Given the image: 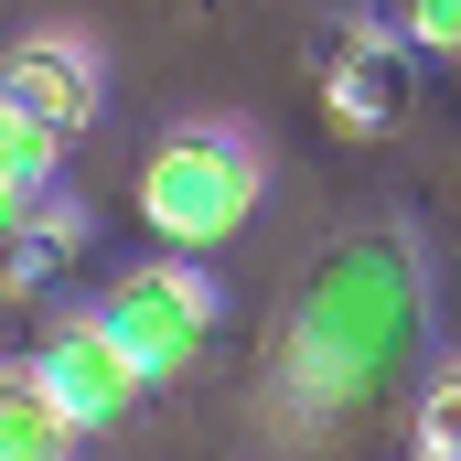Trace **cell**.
<instances>
[{
  "label": "cell",
  "mask_w": 461,
  "mask_h": 461,
  "mask_svg": "<svg viewBox=\"0 0 461 461\" xmlns=\"http://www.w3.org/2000/svg\"><path fill=\"white\" fill-rule=\"evenodd\" d=\"M429 344V268L408 236H344L312 258L301 301H290V344L279 386L301 419H365L386 408V386Z\"/></svg>",
  "instance_id": "6da1fadb"
},
{
  "label": "cell",
  "mask_w": 461,
  "mask_h": 461,
  "mask_svg": "<svg viewBox=\"0 0 461 461\" xmlns=\"http://www.w3.org/2000/svg\"><path fill=\"white\" fill-rule=\"evenodd\" d=\"M247 204H258V150H247L236 129H172V140L140 161V215H150V236H161L172 258L226 247V236L247 226Z\"/></svg>",
  "instance_id": "7a4b0ae2"
},
{
  "label": "cell",
  "mask_w": 461,
  "mask_h": 461,
  "mask_svg": "<svg viewBox=\"0 0 461 461\" xmlns=\"http://www.w3.org/2000/svg\"><path fill=\"white\" fill-rule=\"evenodd\" d=\"M97 333L129 354L140 386H172V375H194L204 344H215V279L183 268V258H150V268H129L108 301H97Z\"/></svg>",
  "instance_id": "3957f363"
},
{
  "label": "cell",
  "mask_w": 461,
  "mask_h": 461,
  "mask_svg": "<svg viewBox=\"0 0 461 461\" xmlns=\"http://www.w3.org/2000/svg\"><path fill=\"white\" fill-rule=\"evenodd\" d=\"M32 386L54 397V419L76 429V440H108V429H129L140 419V375H129V354L97 333V312H65L43 344H32Z\"/></svg>",
  "instance_id": "277c9868"
},
{
  "label": "cell",
  "mask_w": 461,
  "mask_h": 461,
  "mask_svg": "<svg viewBox=\"0 0 461 461\" xmlns=\"http://www.w3.org/2000/svg\"><path fill=\"white\" fill-rule=\"evenodd\" d=\"M322 97H333V118H344L354 140H386L397 118L419 108V54L397 32H354L344 54H333V76H322Z\"/></svg>",
  "instance_id": "5b68a950"
},
{
  "label": "cell",
  "mask_w": 461,
  "mask_h": 461,
  "mask_svg": "<svg viewBox=\"0 0 461 461\" xmlns=\"http://www.w3.org/2000/svg\"><path fill=\"white\" fill-rule=\"evenodd\" d=\"M0 108H22V118H43V129L76 140L97 118V65L76 43H11L0 54Z\"/></svg>",
  "instance_id": "8992f818"
},
{
  "label": "cell",
  "mask_w": 461,
  "mask_h": 461,
  "mask_svg": "<svg viewBox=\"0 0 461 461\" xmlns=\"http://www.w3.org/2000/svg\"><path fill=\"white\" fill-rule=\"evenodd\" d=\"M76 247H86V226H65V215H22V226L0 236V301H43V290L65 279Z\"/></svg>",
  "instance_id": "52a82bcc"
},
{
  "label": "cell",
  "mask_w": 461,
  "mask_h": 461,
  "mask_svg": "<svg viewBox=\"0 0 461 461\" xmlns=\"http://www.w3.org/2000/svg\"><path fill=\"white\" fill-rule=\"evenodd\" d=\"M0 461H76V429L32 386V365H0Z\"/></svg>",
  "instance_id": "ba28073f"
},
{
  "label": "cell",
  "mask_w": 461,
  "mask_h": 461,
  "mask_svg": "<svg viewBox=\"0 0 461 461\" xmlns=\"http://www.w3.org/2000/svg\"><path fill=\"white\" fill-rule=\"evenodd\" d=\"M397 43L429 65H461V0H397Z\"/></svg>",
  "instance_id": "9c48e42d"
},
{
  "label": "cell",
  "mask_w": 461,
  "mask_h": 461,
  "mask_svg": "<svg viewBox=\"0 0 461 461\" xmlns=\"http://www.w3.org/2000/svg\"><path fill=\"white\" fill-rule=\"evenodd\" d=\"M419 461H461V375H440L419 397Z\"/></svg>",
  "instance_id": "30bf717a"
},
{
  "label": "cell",
  "mask_w": 461,
  "mask_h": 461,
  "mask_svg": "<svg viewBox=\"0 0 461 461\" xmlns=\"http://www.w3.org/2000/svg\"><path fill=\"white\" fill-rule=\"evenodd\" d=\"M32 204H43V183H22V172H11V150H0V236L22 226V215H32Z\"/></svg>",
  "instance_id": "8fae6325"
}]
</instances>
